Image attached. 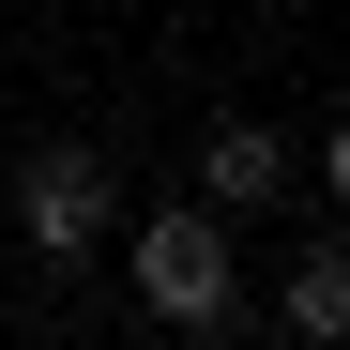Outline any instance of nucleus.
Instances as JSON below:
<instances>
[{
  "label": "nucleus",
  "instance_id": "obj_4",
  "mask_svg": "<svg viewBox=\"0 0 350 350\" xmlns=\"http://www.w3.org/2000/svg\"><path fill=\"white\" fill-rule=\"evenodd\" d=\"M274 320H289V350H335V335H350V259L305 244V259H289V289H274Z\"/></svg>",
  "mask_w": 350,
  "mask_h": 350
},
{
  "label": "nucleus",
  "instance_id": "obj_3",
  "mask_svg": "<svg viewBox=\"0 0 350 350\" xmlns=\"http://www.w3.org/2000/svg\"><path fill=\"white\" fill-rule=\"evenodd\" d=\"M198 183H213V213L274 198V183H289V137H274V122H213V137H198Z\"/></svg>",
  "mask_w": 350,
  "mask_h": 350
},
{
  "label": "nucleus",
  "instance_id": "obj_1",
  "mask_svg": "<svg viewBox=\"0 0 350 350\" xmlns=\"http://www.w3.org/2000/svg\"><path fill=\"white\" fill-rule=\"evenodd\" d=\"M228 289H244V259H228V213H137V305L167 335L228 320Z\"/></svg>",
  "mask_w": 350,
  "mask_h": 350
},
{
  "label": "nucleus",
  "instance_id": "obj_2",
  "mask_svg": "<svg viewBox=\"0 0 350 350\" xmlns=\"http://www.w3.org/2000/svg\"><path fill=\"white\" fill-rule=\"evenodd\" d=\"M107 213H122V167H107L92 137H46V152L16 167V228H31V259H92Z\"/></svg>",
  "mask_w": 350,
  "mask_h": 350
}]
</instances>
